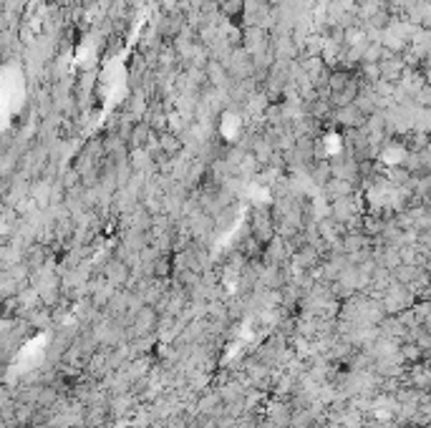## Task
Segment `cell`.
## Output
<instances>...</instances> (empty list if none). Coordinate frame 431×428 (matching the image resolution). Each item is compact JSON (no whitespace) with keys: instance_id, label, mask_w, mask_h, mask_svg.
Here are the masks:
<instances>
[{"instance_id":"obj_1","label":"cell","mask_w":431,"mask_h":428,"mask_svg":"<svg viewBox=\"0 0 431 428\" xmlns=\"http://www.w3.org/2000/svg\"><path fill=\"white\" fill-rule=\"evenodd\" d=\"M247 225H250V232L255 240H260L262 244L273 242L278 237V227H275V214H273V204H258L250 210V217H247Z\"/></svg>"},{"instance_id":"obj_2","label":"cell","mask_w":431,"mask_h":428,"mask_svg":"<svg viewBox=\"0 0 431 428\" xmlns=\"http://www.w3.org/2000/svg\"><path fill=\"white\" fill-rule=\"evenodd\" d=\"M361 192L353 197H343V199H336V202L328 204V217H333L336 222H341V225H353L358 217H363L366 214V199L361 202Z\"/></svg>"},{"instance_id":"obj_3","label":"cell","mask_w":431,"mask_h":428,"mask_svg":"<svg viewBox=\"0 0 431 428\" xmlns=\"http://www.w3.org/2000/svg\"><path fill=\"white\" fill-rule=\"evenodd\" d=\"M321 192H323V197H325V202L328 204L336 202V199H343V197L358 194L356 184H351V181H345V179H338V177H333V179H330Z\"/></svg>"},{"instance_id":"obj_4","label":"cell","mask_w":431,"mask_h":428,"mask_svg":"<svg viewBox=\"0 0 431 428\" xmlns=\"http://www.w3.org/2000/svg\"><path fill=\"white\" fill-rule=\"evenodd\" d=\"M306 174H308V179H310V184H313L315 189H323L330 179H333V169H330L328 159H315V162L308 166Z\"/></svg>"},{"instance_id":"obj_5","label":"cell","mask_w":431,"mask_h":428,"mask_svg":"<svg viewBox=\"0 0 431 428\" xmlns=\"http://www.w3.org/2000/svg\"><path fill=\"white\" fill-rule=\"evenodd\" d=\"M159 149H162V154L167 156H180L184 154V139H182L180 134H174V131H159Z\"/></svg>"},{"instance_id":"obj_6","label":"cell","mask_w":431,"mask_h":428,"mask_svg":"<svg viewBox=\"0 0 431 428\" xmlns=\"http://www.w3.org/2000/svg\"><path fill=\"white\" fill-rule=\"evenodd\" d=\"M220 16L227 25H240V28H243L245 0H225L220 5Z\"/></svg>"},{"instance_id":"obj_7","label":"cell","mask_w":431,"mask_h":428,"mask_svg":"<svg viewBox=\"0 0 431 428\" xmlns=\"http://www.w3.org/2000/svg\"><path fill=\"white\" fill-rule=\"evenodd\" d=\"M151 136H154V129H151L147 121H139V124L134 126L132 136H129V149H132V151H136V149H147Z\"/></svg>"}]
</instances>
